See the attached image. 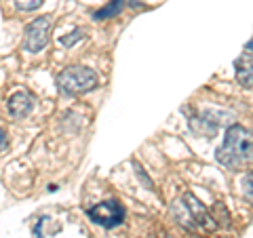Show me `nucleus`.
<instances>
[{
  "mask_svg": "<svg viewBox=\"0 0 253 238\" xmlns=\"http://www.w3.org/2000/svg\"><path fill=\"white\" fill-rule=\"evenodd\" d=\"M84 34H83V32L81 30H78V32H72V36H66V38H61V44H66V46H70V44H72L74 40H81V38H83Z\"/></svg>",
  "mask_w": 253,
  "mask_h": 238,
  "instance_id": "obj_12",
  "label": "nucleus"
},
{
  "mask_svg": "<svg viewBox=\"0 0 253 238\" xmlns=\"http://www.w3.org/2000/svg\"><path fill=\"white\" fill-rule=\"evenodd\" d=\"M234 70H236V80L245 89H251L253 84V70H251V53L243 55L234 61Z\"/></svg>",
  "mask_w": 253,
  "mask_h": 238,
  "instance_id": "obj_8",
  "label": "nucleus"
},
{
  "mask_svg": "<svg viewBox=\"0 0 253 238\" xmlns=\"http://www.w3.org/2000/svg\"><path fill=\"white\" fill-rule=\"evenodd\" d=\"M57 86L63 95H83L97 86V74L86 66H70L57 76Z\"/></svg>",
  "mask_w": 253,
  "mask_h": 238,
  "instance_id": "obj_2",
  "label": "nucleus"
},
{
  "mask_svg": "<svg viewBox=\"0 0 253 238\" xmlns=\"http://www.w3.org/2000/svg\"><path fill=\"white\" fill-rule=\"evenodd\" d=\"M190 129H192L196 135H203V137H215L217 120H211L209 112H205L203 116H192L190 118Z\"/></svg>",
  "mask_w": 253,
  "mask_h": 238,
  "instance_id": "obj_7",
  "label": "nucleus"
},
{
  "mask_svg": "<svg viewBox=\"0 0 253 238\" xmlns=\"http://www.w3.org/2000/svg\"><path fill=\"white\" fill-rule=\"evenodd\" d=\"M6 148H9V135H6V131L0 126V154H2Z\"/></svg>",
  "mask_w": 253,
  "mask_h": 238,
  "instance_id": "obj_14",
  "label": "nucleus"
},
{
  "mask_svg": "<svg viewBox=\"0 0 253 238\" xmlns=\"http://www.w3.org/2000/svg\"><path fill=\"white\" fill-rule=\"evenodd\" d=\"M121 9H123V0H114L112 4H106L104 9H99L97 13H95V15H93V19H97V21H101V19H110V17H114V15L121 13Z\"/></svg>",
  "mask_w": 253,
  "mask_h": 238,
  "instance_id": "obj_10",
  "label": "nucleus"
},
{
  "mask_svg": "<svg viewBox=\"0 0 253 238\" xmlns=\"http://www.w3.org/2000/svg\"><path fill=\"white\" fill-rule=\"evenodd\" d=\"M215 158L230 171H243L245 164L251 162V133L243 124L228 126L224 146L217 148Z\"/></svg>",
  "mask_w": 253,
  "mask_h": 238,
  "instance_id": "obj_1",
  "label": "nucleus"
},
{
  "mask_svg": "<svg viewBox=\"0 0 253 238\" xmlns=\"http://www.w3.org/2000/svg\"><path fill=\"white\" fill-rule=\"evenodd\" d=\"M171 213L175 215V221H177V224H181L184 228H188V230H194V228H196L194 219L190 217V213H188V209H186V204L181 202V200H175V202L171 204Z\"/></svg>",
  "mask_w": 253,
  "mask_h": 238,
  "instance_id": "obj_9",
  "label": "nucleus"
},
{
  "mask_svg": "<svg viewBox=\"0 0 253 238\" xmlns=\"http://www.w3.org/2000/svg\"><path fill=\"white\" fill-rule=\"evenodd\" d=\"M184 204H186L190 217L194 219L196 226H201L203 230H207V232H215V230H217L215 217L211 215V213L207 211V207H205V204H203L194 194H190V192L184 194Z\"/></svg>",
  "mask_w": 253,
  "mask_h": 238,
  "instance_id": "obj_5",
  "label": "nucleus"
},
{
  "mask_svg": "<svg viewBox=\"0 0 253 238\" xmlns=\"http://www.w3.org/2000/svg\"><path fill=\"white\" fill-rule=\"evenodd\" d=\"M51 38V19L49 17H38L26 28L23 36V49L28 53H41Z\"/></svg>",
  "mask_w": 253,
  "mask_h": 238,
  "instance_id": "obj_4",
  "label": "nucleus"
},
{
  "mask_svg": "<svg viewBox=\"0 0 253 238\" xmlns=\"http://www.w3.org/2000/svg\"><path fill=\"white\" fill-rule=\"evenodd\" d=\"M251 181H253V173L247 171V177H245V184H243V186H245V192H247V200H249V202H251V198H253V196H251Z\"/></svg>",
  "mask_w": 253,
  "mask_h": 238,
  "instance_id": "obj_15",
  "label": "nucleus"
},
{
  "mask_svg": "<svg viewBox=\"0 0 253 238\" xmlns=\"http://www.w3.org/2000/svg\"><path fill=\"white\" fill-rule=\"evenodd\" d=\"M135 173H137V175H139V179H141V181H146V188H150V190H154V184H152V179H150V177L146 175V173H144V171H141V166H139V164H135Z\"/></svg>",
  "mask_w": 253,
  "mask_h": 238,
  "instance_id": "obj_13",
  "label": "nucleus"
},
{
  "mask_svg": "<svg viewBox=\"0 0 253 238\" xmlns=\"http://www.w3.org/2000/svg\"><path fill=\"white\" fill-rule=\"evenodd\" d=\"M34 108V97L26 91H17L9 97V114L13 118H26Z\"/></svg>",
  "mask_w": 253,
  "mask_h": 238,
  "instance_id": "obj_6",
  "label": "nucleus"
},
{
  "mask_svg": "<svg viewBox=\"0 0 253 238\" xmlns=\"http://www.w3.org/2000/svg\"><path fill=\"white\" fill-rule=\"evenodd\" d=\"M42 2H44V0H15V4H17V9H19V11H26V13L41 9Z\"/></svg>",
  "mask_w": 253,
  "mask_h": 238,
  "instance_id": "obj_11",
  "label": "nucleus"
},
{
  "mask_svg": "<svg viewBox=\"0 0 253 238\" xmlns=\"http://www.w3.org/2000/svg\"><path fill=\"white\" fill-rule=\"evenodd\" d=\"M161 238H169V236H167V234H165V236H161Z\"/></svg>",
  "mask_w": 253,
  "mask_h": 238,
  "instance_id": "obj_16",
  "label": "nucleus"
},
{
  "mask_svg": "<svg viewBox=\"0 0 253 238\" xmlns=\"http://www.w3.org/2000/svg\"><path fill=\"white\" fill-rule=\"evenodd\" d=\"M86 215L91 217L93 224H97L101 228H116L125 221V207L116 198H110V200L97 202L95 207H91L86 211Z\"/></svg>",
  "mask_w": 253,
  "mask_h": 238,
  "instance_id": "obj_3",
  "label": "nucleus"
}]
</instances>
